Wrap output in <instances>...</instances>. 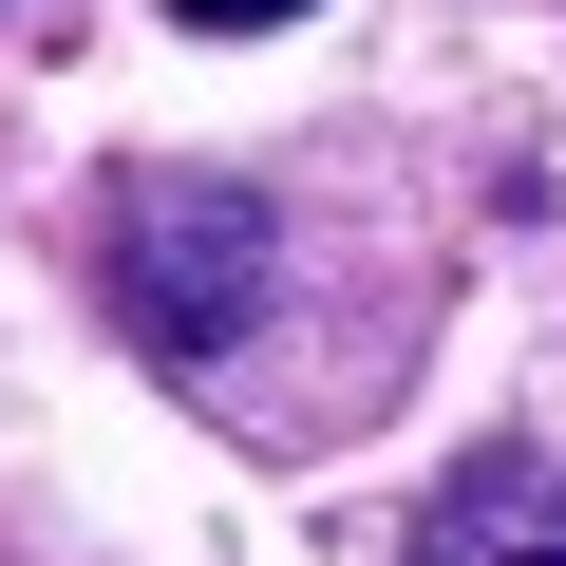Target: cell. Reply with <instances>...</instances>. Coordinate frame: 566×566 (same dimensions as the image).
Instances as JSON below:
<instances>
[{
	"label": "cell",
	"mask_w": 566,
	"mask_h": 566,
	"mask_svg": "<svg viewBox=\"0 0 566 566\" xmlns=\"http://www.w3.org/2000/svg\"><path fill=\"white\" fill-rule=\"evenodd\" d=\"M264 303H283V227L245 170H114V322L151 359H245Z\"/></svg>",
	"instance_id": "1"
},
{
	"label": "cell",
	"mask_w": 566,
	"mask_h": 566,
	"mask_svg": "<svg viewBox=\"0 0 566 566\" xmlns=\"http://www.w3.org/2000/svg\"><path fill=\"white\" fill-rule=\"evenodd\" d=\"M416 566H566V453L491 434V453L416 510Z\"/></svg>",
	"instance_id": "2"
},
{
	"label": "cell",
	"mask_w": 566,
	"mask_h": 566,
	"mask_svg": "<svg viewBox=\"0 0 566 566\" xmlns=\"http://www.w3.org/2000/svg\"><path fill=\"white\" fill-rule=\"evenodd\" d=\"M283 20H322V0H170V39H283Z\"/></svg>",
	"instance_id": "3"
}]
</instances>
